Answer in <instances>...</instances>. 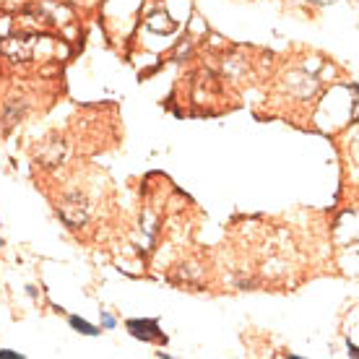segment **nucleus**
<instances>
[{
	"instance_id": "1",
	"label": "nucleus",
	"mask_w": 359,
	"mask_h": 359,
	"mask_svg": "<svg viewBox=\"0 0 359 359\" xmlns=\"http://www.w3.org/2000/svg\"><path fill=\"white\" fill-rule=\"evenodd\" d=\"M126 328L133 339H138V341L167 344V336H164V331L159 328V320H156V318H144V320H141V318H135V320H128Z\"/></svg>"
},
{
	"instance_id": "2",
	"label": "nucleus",
	"mask_w": 359,
	"mask_h": 359,
	"mask_svg": "<svg viewBox=\"0 0 359 359\" xmlns=\"http://www.w3.org/2000/svg\"><path fill=\"white\" fill-rule=\"evenodd\" d=\"M68 325H71V328H73L76 333H81V336H91V339L102 333V328H97V325H91L89 320H83V318H79V315H71V318H68Z\"/></svg>"
},
{
	"instance_id": "3",
	"label": "nucleus",
	"mask_w": 359,
	"mask_h": 359,
	"mask_svg": "<svg viewBox=\"0 0 359 359\" xmlns=\"http://www.w3.org/2000/svg\"><path fill=\"white\" fill-rule=\"evenodd\" d=\"M99 315H102V331H115V328H117V318H115V315H109L107 310H102Z\"/></svg>"
},
{
	"instance_id": "4",
	"label": "nucleus",
	"mask_w": 359,
	"mask_h": 359,
	"mask_svg": "<svg viewBox=\"0 0 359 359\" xmlns=\"http://www.w3.org/2000/svg\"><path fill=\"white\" fill-rule=\"evenodd\" d=\"M0 359H24V354L13 349H0Z\"/></svg>"
},
{
	"instance_id": "5",
	"label": "nucleus",
	"mask_w": 359,
	"mask_h": 359,
	"mask_svg": "<svg viewBox=\"0 0 359 359\" xmlns=\"http://www.w3.org/2000/svg\"><path fill=\"white\" fill-rule=\"evenodd\" d=\"M346 346H349V357H359V351H357V344H346Z\"/></svg>"
},
{
	"instance_id": "6",
	"label": "nucleus",
	"mask_w": 359,
	"mask_h": 359,
	"mask_svg": "<svg viewBox=\"0 0 359 359\" xmlns=\"http://www.w3.org/2000/svg\"><path fill=\"white\" fill-rule=\"evenodd\" d=\"M27 294L32 297V299H36V297H39V292H36V287H27Z\"/></svg>"
},
{
	"instance_id": "7",
	"label": "nucleus",
	"mask_w": 359,
	"mask_h": 359,
	"mask_svg": "<svg viewBox=\"0 0 359 359\" xmlns=\"http://www.w3.org/2000/svg\"><path fill=\"white\" fill-rule=\"evenodd\" d=\"M310 3H325V0H310Z\"/></svg>"
},
{
	"instance_id": "8",
	"label": "nucleus",
	"mask_w": 359,
	"mask_h": 359,
	"mask_svg": "<svg viewBox=\"0 0 359 359\" xmlns=\"http://www.w3.org/2000/svg\"><path fill=\"white\" fill-rule=\"evenodd\" d=\"M3 245H6V243H3V237H0V248H3Z\"/></svg>"
}]
</instances>
